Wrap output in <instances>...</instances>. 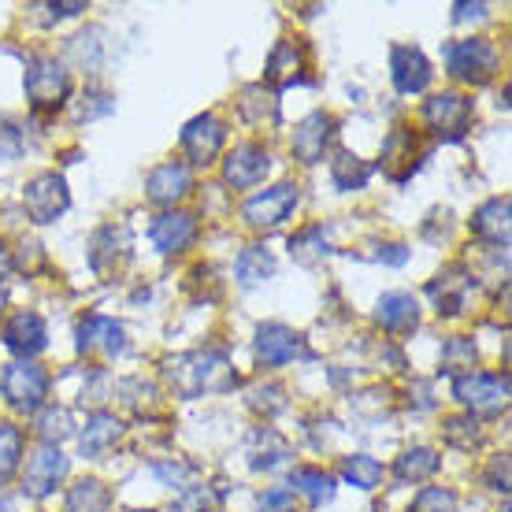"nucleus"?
Here are the masks:
<instances>
[{"mask_svg":"<svg viewBox=\"0 0 512 512\" xmlns=\"http://www.w3.org/2000/svg\"><path fill=\"white\" fill-rule=\"evenodd\" d=\"M290 494H301V498L320 509V505H331L334 501V475H327L323 468H312V464H301L290 472Z\"/></svg>","mask_w":512,"mask_h":512,"instance_id":"26","label":"nucleus"},{"mask_svg":"<svg viewBox=\"0 0 512 512\" xmlns=\"http://www.w3.org/2000/svg\"><path fill=\"white\" fill-rule=\"evenodd\" d=\"M238 112L249 127H264V123H275L279 119V97L275 90H268L264 82H256V86H245L242 97H238Z\"/></svg>","mask_w":512,"mask_h":512,"instance_id":"27","label":"nucleus"},{"mask_svg":"<svg viewBox=\"0 0 512 512\" xmlns=\"http://www.w3.org/2000/svg\"><path fill=\"white\" fill-rule=\"evenodd\" d=\"M78 353L82 357L116 360L127 353V331L112 316H86L78 323Z\"/></svg>","mask_w":512,"mask_h":512,"instance_id":"10","label":"nucleus"},{"mask_svg":"<svg viewBox=\"0 0 512 512\" xmlns=\"http://www.w3.org/2000/svg\"><path fill=\"white\" fill-rule=\"evenodd\" d=\"M483 15H487V4H457L453 19H457V23H464V19H483Z\"/></svg>","mask_w":512,"mask_h":512,"instance_id":"46","label":"nucleus"},{"mask_svg":"<svg viewBox=\"0 0 512 512\" xmlns=\"http://www.w3.org/2000/svg\"><path fill=\"white\" fill-rule=\"evenodd\" d=\"M23 446H26L23 427H15L12 420H0V487L19 472V464H23Z\"/></svg>","mask_w":512,"mask_h":512,"instance_id":"32","label":"nucleus"},{"mask_svg":"<svg viewBox=\"0 0 512 512\" xmlns=\"http://www.w3.org/2000/svg\"><path fill=\"white\" fill-rule=\"evenodd\" d=\"M475 104L464 97V93H438L423 104V123L431 127V134L442 141H461L468 130H472Z\"/></svg>","mask_w":512,"mask_h":512,"instance_id":"6","label":"nucleus"},{"mask_svg":"<svg viewBox=\"0 0 512 512\" xmlns=\"http://www.w3.org/2000/svg\"><path fill=\"white\" fill-rule=\"evenodd\" d=\"M487 483L494 490H501V494H509V453H501V457H494V461H490Z\"/></svg>","mask_w":512,"mask_h":512,"instance_id":"45","label":"nucleus"},{"mask_svg":"<svg viewBox=\"0 0 512 512\" xmlns=\"http://www.w3.org/2000/svg\"><path fill=\"white\" fill-rule=\"evenodd\" d=\"M409 512H457V494L446 487H423L412 498Z\"/></svg>","mask_w":512,"mask_h":512,"instance_id":"39","label":"nucleus"},{"mask_svg":"<svg viewBox=\"0 0 512 512\" xmlns=\"http://www.w3.org/2000/svg\"><path fill=\"white\" fill-rule=\"evenodd\" d=\"M271 271H275V256H271L264 245H249V249H242L238 264H234V275H238L242 286H256V282H264Z\"/></svg>","mask_w":512,"mask_h":512,"instance_id":"34","label":"nucleus"},{"mask_svg":"<svg viewBox=\"0 0 512 512\" xmlns=\"http://www.w3.org/2000/svg\"><path fill=\"white\" fill-rule=\"evenodd\" d=\"M119 438H123V420L112 416V412H93L90 423H86V431L78 435V449H82V457H104L108 449L116 446Z\"/></svg>","mask_w":512,"mask_h":512,"instance_id":"25","label":"nucleus"},{"mask_svg":"<svg viewBox=\"0 0 512 512\" xmlns=\"http://www.w3.org/2000/svg\"><path fill=\"white\" fill-rule=\"evenodd\" d=\"M468 290H472V271L464 264H449V268H442L438 279L427 282V294L435 301L438 316H461Z\"/></svg>","mask_w":512,"mask_h":512,"instance_id":"22","label":"nucleus"},{"mask_svg":"<svg viewBox=\"0 0 512 512\" xmlns=\"http://www.w3.org/2000/svg\"><path fill=\"white\" fill-rule=\"evenodd\" d=\"M190 190H193V171L182 160H167V164L153 167L149 179H145V197L153 205H164V208L186 201Z\"/></svg>","mask_w":512,"mask_h":512,"instance_id":"15","label":"nucleus"},{"mask_svg":"<svg viewBox=\"0 0 512 512\" xmlns=\"http://www.w3.org/2000/svg\"><path fill=\"white\" fill-rule=\"evenodd\" d=\"M249 409L264 412V416H275V412L286 409V390L282 386H256L249 394Z\"/></svg>","mask_w":512,"mask_h":512,"instance_id":"40","label":"nucleus"},{"mask_svg":"<svg viewBox=\"0 0 512 512\" xmlns=\"http://www.w3.org/2000/svg\"><path fill=\"white\" fill-rule=\"evenodd\" d=\"M149 242L164 256L186 253L197 242V216H190V212H164V216H156L153 227H149Z\"/></svg>","mask_w":512,"mask_h":512,"instance_id":"18","label":"nucleus"},{"mask_svg":"<svg viewBox=\"0 0 512 512\" xmlns=\"http://www.w3.org/2000/svg\"><path fill=\"white\" fill-rule=\"evenodd\" d=\"M49 372L41 364H30V360H15L4 368L0 375V394L12 405L15 412L23 416H34V412L45 409V397H49Z\"/></svg>","mask_w":512,"mask_h":512,"instance_id":"3","label":"nucleus"},{"mask_svg":"<svg viewBox=\"0 0 512 512\" xmlns=\"http://www.w3.org/2000/svg\"><path fill=\"white\" fill-rule=\"evenodd\" d=\"M4 346L12 349L19 360L38 357L41 349L49 346V327L38 312H15L8 327H4Z\"/></svg>","mask_w":512,"mask_h":512,"instance_id":"21","label":"nucleus"},{"mask_svg":"<svg viewBox=\"0 0 512 512\" xmlns=\"http://www.w3.org/2000/svg\"><path fill=\"white\" fill-rule=\"evenodd\" d=\"M431 64H427V56H423L416 45H394L390 49V78H394L397 93H409V97H416V93H423L427 86H431Z\"/></svg>","mask_w":512,"mask_h":512,"instance_id":"17","label":"nucleus"},{"mask_svg":"<svg viewBox=\"0 0 512 512\" xmlns=\"http://www.w3.org/2000/svg\"><path fill=\"white\" fill-rule=\"evenodd\" d=\"M375 323L383 327L386 334H409L416 331L420 323V301L405 290H394V294H383L379 305H375Z\"/></svg>","mask_w":512,"mask_h":512,"instance_id":"23","label":"nucleus"},{"mask_svg":"<svg viewBox=\"0 0 512 512\" xmlns=\"http://www.w3.org/2000/svg\"><path fill=\"white\" fill-rule=\"evenodd\" d=\"M4 305H8V294H4V290H0V316H4Z\"/></svg>","mask_w":512,"mask_h":512,"instance_id":"48","label":"nucleus"},{"mask_svg":"<svg viewBox=\"0 0 512 512\" xmlns=\"http://www.w3.org/2000/svg\"><path fill=\"white\" fill-rule=\"evenodd\" d=\"M223 141H227V127L219 123V116L205 112V116L190 119L182 130V153L190 156L193 167H208L219 156Z\"/></svg>","mask_w":512,"mask_h":512,"instance_id":"14","label":"nucleus"},{"mask_svg":"<svg viewBox=\"0 0 512 512\" xmlns=\"http://www.w3.org/2000/svg\"><path fill=\"white\" fill-rule=\"evenodd\" d=\"M294 208H297V186L294 182H279V186L249 197L242 208V219L245 227H253V231H275V227H282L290 219Z\"/></svg>","mask_w":512,"mask_h":512,"instance_id":"9","label":"nucleus"},{"mask_svg":"<svg viewBox=\"0 0 512 512\" xmlns=\"http://www.w3.org/2000/svg\"><path fill=\"white\" fill-rule=\"evenodd\" d=\"M167 386L182 397H205V394H227L234 390L238 375H234L231 360L223 349H197L186 357H175L164 364Z\"/></svg>","mask_w":512,"mask_h":512,"instance_id":"1","label":"nucleus"},{"mask_svg":"<svg viewBox=\"0 0 512 512\" xmlns=\"http://www.w3.org/2000/svg\"><path fill=\"white\" fill-rule=\"evenodd\" d=\"M26 101L34 112L41 116H49V112H60L71 97V75H67V67L56 60V56H34L30 64H26Z\"/></svg>","mask_w":512,"mask_h":512,"instance_id":"2","label":"nucleus"},{"mask_svg":"<svg viewBox=\"0 0 512 512\" xmlns=\"http://www.w3.org/2000/svg\"><path fill=\"white\" fill-rule=\"evenodd\" d=\"M112 108H116V101H112V93L86 90V93H82V104H78V119H97V116H108Z\"/></svg>","mask_w":512,"mask_h":512,"instance_id":"42","label":"nucleus"},{"mask_svg":"<svg viewBox=\"0 0 512 512\" xmlns=\"http://www.w3.org/2000/svg\"><path fill=\"white\" fill-rule=\"evenodd\" d=\"M23 145H26L23 130L15 127L12 119H0V160H4V164L19 160V156H23Z\"/></svg>","mask_w":512,"mask_h":512,"instance_id":"41","label":"nucleus"},{"mask_svg":"<svg viewBox=\"0 0 512 512\" xmlns=\"http://www.w3.org/2000/svg\"><path fill=\"white\" fill-rule=\"evenodd\" d=\"M67 205H71V193H67L64 175H56V171H41V175H34L23 186L26 216L34 219V223H41V227L56 223L67 212Z\"/></svg>","mask_w":512,"mask_h":512,"instance_id":"7","label":"nucleus"},{"mask_svg":"<svg viewBox=\"0 0 512 512\" xmlns=\"http://www.w3.org/2000/svg\"><path fill=\"white\" fill-rule=\"evenodd\" d=\"M442 438H446L449 446L457 449H472L479 446V423H475V416H453V420L442 423Z\"/></svg>","mask_w":512,"mask_h":512,"instance_id":"38","label":"nucleus"},{"mask_svg":"<svg viewBox=\"0 0 512 512\" xmlns=\"http://www.w3.org/2000/svg\"><path fill=\"white\" fill-rule=\"evenodd\" d=\"M112 509V490L101 479H78L67 494V512H108Z\"/></svg>","mask_w":512,"mask_h":512,"instance_id":"30","label":"nucleus"},{"mask_svg":"<svg viewBox=\"0 0 512 512\" xmlns=\"http://www.w3.org/2000/svg\"><path fill=\"white\" fill-rule=\"evenodd\" d=\"M442 468L435 449H409V453H401L394 464V475L401 483H423V479H431V475Z\"/></svg>","mask_w":512,"mask_h":512,"instance_id":"31","label":"nucleus"},{"mask_svg":"<svg viewBox=\"0 0 512 512\" xmlns=\"http://www.w3.org/2000/svg\"><path fill=\"white\" fill-rule=\"evenodd\" d=\"M308 71V45L301 38H282L268 56V90L271 86H294V82H305Z\"/></svg>","mask_w":512,"mask_h":512,"instance_id":"19","label":"nucleus"},{"mask_svg":"<svg viewBox=\"0 0 512 512\" xmlns=\"http://www.w3.org/2000/svg\"><path fill=\"white\" fill-rule=\"evenodd\" d=\"M156 475L171 487L186 490V483L193 479V464H156Z\"/></svg>","mask_w":512,"mask_h":512,"instance_id":"44","label":"nucleus"},{"mask_svg":"<svg viewBox=\"0 0 512 512\" xmlns=\"http://www.w3.org/2000/svg\"><path fill=\"white\" fill-rule=\"evenodd\" d=\"M15 268V260H12V253H8V249H0V279H4V275H8V271Z\"/></svg>","mask_w":512,"mask_h":512,"instance_id":"47","label":"nucleus"},{"mask_svg":"<svg viewBox=\"0 0 512 512\" xmlns=\"http://www.w3.org/2000/svg\"><path fill=\"white\" fill-rule=\"evenodd\" d=\"M501 52L487 38H464L446 45V67L453 78H461L468 86H487L498 75Z\"/></svg>","mask_w":512,"mask_h":512,"instance_id":"4","label":"nucleus"},{"mask_svg":"<svg viewBox=\"0 0 512 512\" xmlns=\"http://www.w3.org/2000/svg\"><path fill=\"white\" fill-rule=\"evenodd\" d=\"M249 461L253 468H279V464L290 461V446H286V438L279 431H271V427H256L253 438H249Z\"/></svg>","mask_w":512,"mask_h":512,"instance_id":"28","label":"nucleus"},{"mask_svg":"<svg viewBox=\"0 0 512 512\" xmlns=\"http://www.w3.org/2000/svg\"><path fill=\"white\" fill-rule=\"evenodd\" d=\"M472 364H475V342L472 338L457 334V338H449L446 346H442V372H449L453 379H457L464 368H472Z\"/></svg>","mask_w":512,"mask_h":512,"instance_id":"37","label":"nucleus"},{"mask_svg":"<svg viewBox=\"0 0 512 512\" xmlns=\"http://www.w3.org/2000/svg\"><path fill=\"white\" fill-rule=\"evenodd\" d=\"M64 475H67V457L60 453V446L34 449V457L26 461V472H23V494L34 501L49 498L52 490L60 487Z\"/></svg>","mask_w":512,"mask_h":512,"instance_id":"13","label":"nucleus"},{"mask_svg":"<svg viewBox=\"0 0 512 512\" xmlns=\"http://www.w3.org/2000/svg\"><path fill=\"white\" fill-rule=\"evenodd\" d=\"M256 357L264 360L268 368H282V364H290L297 357H308V349H305V338L294 327H286V323H264L256 331Z\"/></svg>","mask_w":512,"mask_h":512,"instance_id":"16","label":"nucleus"},{"mask_svg":"<svg viewBox=\"0 0 512 512\" xmlns=\"http://www.w3.org/2000/svg\"><path fill=\"white\" fill-rule=\"evenodd\" d=\"M327 253H331V245L323 238L320 223H316V227H305V231H297L294 238H290V256L301 260V264H316V260H323Z\"/></svg>","mask_w":512,"mask_h":512,"instance_id":"35","label":"nucleus"},{"mask_svg":"<svg viewBox=\"0 0 512 512\" xmlns=\"http://www.w3.org/2000/svg\"><path fill=\"white\" fill-rule=\"evenodd\" d=\"M509 197H490L487 205L475 208L472 216V234L479 242L509 249Z\"/></svg>","mask_w":512,"mask_h":512,"instance_id":"24","label":"nucleus"},{"mask_svg":"<svg viewBox=\"0 0 512 512\" xmlns=\"http://www.w3.org/2000/svg\"><path fill=\"white\" fill-rule=\"evenodd\" d=\"M271 171V153L256 141H245V145H234L227 160H223V182L231 190H253L268 179Z\"/></svg>","mask_w":512,"mask_h":512,"instance_id":"11","label":"nucleus"},{"mask_svg":"<svg viewBox=\"0 0 512 512\" xmlns=\"http://www.w3.org/2000/svg\"><path fill=\"white\" fill-rule=\"evenodd\" d=\"M453 397L468 409V416L472 412L494 416V412H501L509 405V379L490 372H464L453 379Z\"/></svg>","mask_w":512,"mask_h":512,"instance_id":"5","label":"nucleus"},{"mask_svg":"<svg viewBox=\"0 0 512 512\" xmlns=\"http://www.w3.org/2000/svg\"><path fill=\"white\" fill-rule=\"evenodd\" d=\"M38 438L45 442V446H60L71 431H75V423H71V412L67 409H56V405H49V409L38 412Z\"/></svg>","mask_w":512,"mask_h":512,"instance_id":"36","label":"nucleus"},{"mask_svg":"<svg viewBox=\"0 0 512 512\" xmlns=\"http://www.w3.org/2000/svg\"><path fill=\"white\" fill-rule=\"evenodd\" d=\"M427 153H431V145L420 138V130L412 127H397L386 134L383 141V171L390 182H409L412 171L427 160Z\"/></svg>","mask_w":512,"mask_h":512,"instance_id":"8","label":"nucleus"},{"mask_svg":"<svg viewBox=\"0 0 512 512\" xmlns=\"http://www.w3.org/2000/svg\"><path fill=\"white\" fill-rule=\"evenodd\" d=\"M130 245H134V234H130L127 223H108V227H101L90 238V268L101 279H112L130 260Z\"/></svg>","mask_w":512,"mask_h":512,"instance_id":"12","label":"nucleus"},{"mask_svg":"<svg viewBox=\"0 0 512 512\" xmlns=\"http://www.w3.org/2000/svg\"><path fill=\"white\" fill-rule=\"evenodd\" d=\"M368 179H372V164L368 160H360L357 153H334L331 160V182L338 186V190H364L368 186Z\"/></svg>","mask_w":512,"mask_h":512,"instance_id":"29","label":"nucleus"},{"mask_svg":"<svg viewBox=\"0 0 512 512\" xmlns=\"http://www.w3.org/2000/svg\"><path fill=\"white\" fill-rule=\"evenodd\" d=\"M334 138V119L327 112H312L308 119H301L294 127V138H290V149L301 164H320L323 153H327V145Z\"/></svg>","mask_w":512,"mask_h":512,"instance_id":"20","label":"nucleus"},{"mask_svg":"<svg viewBox=\"0 0 512 512\" xmlns=\"http://www.w3.org/2000/svg\"><path fill=\"white\" fill-rule=\"evenodd\" d=\"M260 509L264 512H294V494L282 487L264 490V494H260Z\"/></svg>","mask_w":512,"mask_h":512,"instance_id":"43","label":"nucleus"},{"mask_svg":"<svg viewBox=\"0 0 512 512\" xmlns=\"http://www.w3.org/2000/svg\"><path fill=\"white\" fill-rule=\"evenodd\" d=\"M342 479L357 490H375L383 483V464L368 453H349V457H342Z\"/></svg>","mask_w":512,"mask_h":512,"instance_id":"33","label":"nucleus"}]
</instances>
